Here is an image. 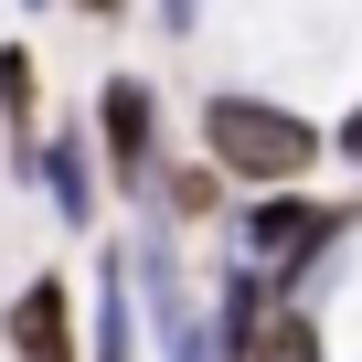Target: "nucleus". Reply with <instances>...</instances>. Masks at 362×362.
<instances>
[{"label": "nucleus", "instance_id": "obj_1", "mask_svg": "<svg viewBox=\"0 0 362 362\" xmlns=\"http://www.w3.org/2000/svg\"><path fill=\"white\" fill-rule=\"evenodd\" d=\"M203 149L235 170V181H298L320 160V128L288 117V107H256V96H214L203 107Z\"/></svg>", "mask_w": 362, "mask_h": 362}, {"label": "nucleus", "instance_id": "obj_2", "mask_svg": "<svg viewBox=\"0 0 362 362\" xmlns=\"http://www.w3.org/2000/svg\"><path fill=\"white\" fill-rule=\"evenodd\" d=\"M11 341H22V362H75V341H64V288H54V277H33V288L11 298Z\"/></svg>", "mask_w": 362, "mask_h": 362}, {"label": "nucleus", "instance_id": "obj_3", "mask_svg": "<svg viewBox=\"0 0 362 362\" xmlns=\"http://www.w3.org/2000/svg\"><path fill=\"white\" fill-rule=\"evenodd\" d=\"M245 235H256V256H309L320 235H341V214H330V203H267Z\"/></svg>", "mask_w": 362, "mask_h": 362}, {"label": "nucleus", "instance_id": "obj_4", "mask_svg": "<svg viewBox=\"0 0 362 362\" xmlns=\"http://www.w3.org/2000/svg\"><path fill=\"white\" fill-rule=\"evenodd\" d=\"M107 149H117V170H139L149 160V86H107Z\"/></svg>", "mask_w": 362, "mask_h": 362}, {"label": "nucleus", "instance_id": "obj_5", "mask_svg": "<svg viewBox=\"0 0 362 362\" xmlns=\"http://www.w3.org/2000/svg\"><path fill=\"white\" fill-rule=\"evenodd\" d=\"M245 362H320V320H298V309L256 320V351H245Z\"/></svg>", "mask_w": 362, "mask_h": 362}, {"label": "nucleus", "instance_id": "obj_6", "mask_svg": "<svg viewBox=\"0 0 362 362\" xmlns=\"http://www.w3.org/2000/svg\"><path fill=\"white\" fill-rule=\"evenodd\" d=\"M43 170H54V203L86 224V160H75V139H54V149H43Z\"/></svg>", "mask_w": 362, "mask_h": 362}, {"label": "nucleus", "instance_id": "obj_7", "mask_svg": "<svg viewBox=\"0 0 362 362\" xmlns=\"http://www.w3.org/2000/svg\"><path fill=\"white\" fill-rule=\"evenodd\" d=\"M341 149H351V160H362V107H351V128H341Z\"/></svg>", "mask_w": 362, "mask_h": 362}, {"label": "nucleus", "instance_id": "obj_8", "mask_svg": "<svg viewBox=\"0 0 362 362\" xmlns=\"http://www.w3.org/2000/svg\"><path fill=\"white\" fill-rule=\"evenodd\" d=\"M86 11H117V0H86Z\"/></svg>", "mask_w": 362, "mask_h": 362}]
</instances>
